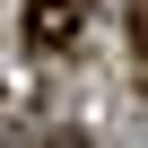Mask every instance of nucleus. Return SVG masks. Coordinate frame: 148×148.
Listing matches in <instances>:
<instances>
[{
  "label": "nucleus",
  "mask_w": 148,
  "mask_h": 148,
  "mask_svg": "<svg viewBox=\"0 0 148 148\" xmlns=\"http://www.w3.org/2000/svg\"><path fill=\"white\" fill-rule=\"evenodd\" d=\"M79 9H87V0H26V35H35V52H70Z\"/></svg>",
  "instance_id": "nucleus-1"
},
{
  "label": "nucleus",
  "mask_w": 148,
  "mask_h": 148,
  "mask_svg": "<svg viewBox=\"0 0 148 148\" xmlns=\"http://www.w3.org/2000/svg\"><path fill=\"white\" fill-rule=\"evenodd\" d=\"M139 52H148V0H139Z\"/></svg>",
  "instance_id": "nucleus-2"
}]
</instances>
